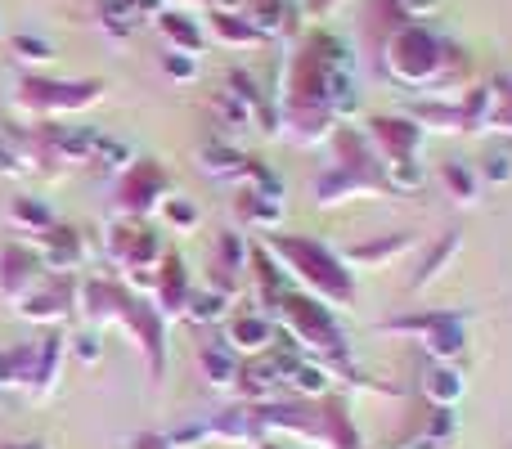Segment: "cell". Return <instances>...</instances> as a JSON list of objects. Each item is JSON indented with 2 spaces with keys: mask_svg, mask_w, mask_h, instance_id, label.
Segmentation results:
<instances>
[{
  "mask_svg": "<svg viewBox=\"0 0 512 449\" xmlns=\"http://www.w3.org/2000/svg\"><path fill=\"white\" fill-rule=\"evenodd\" d=\"M441 5H445V0H396V9H400V18H405V23H423V18H432Z\"/></svg>",
  "mask_w": 512,
  "mask_h": 449,
  "instance_id": "50",
  "label": "cell"
},
{
  "mask_svg": "<svg viewBox=\"0 0 512 449\" xmlns=\"http://www.w3.org/2000/svg\"><path fill=\"white\" fill-rule=\"evenodd\" d=\"M176 5H212V0H176Z\"/></svg>",
  "mask_w": 512,
  "mask_h": 449,
  "instance_id": "59",
  "label": "cell"
},
{
  "mask_svg": "<svg viewBox=\"0 0 512 449\" xmlns=\"http://www.w3.org/2000/svg\"><path fill=\"white\" fill-rule=\"evenodd\" d=\"M36 252H41V261H45V274H77L81 265H86V238L77 234V229H68V225H54V229H45L41 238H36Z\"/></svg>",
  "mask_w": 512,
  "mask_h": 449,
  "instance_id": "18",
  "label": "cell"
},
{
  "mask_svg": "<svg viewBox=\"0 0 512 449\" xmlns=\"http://www.w3.org/2000/svg\"><path fill=\"white\" fill-rule=\"evenodd\" d=\"M95 5H99V27H104L113 41H126V36L144 23V14H140L135 0H95Z\"/></svg>",
  "mask_w": 512,
  "mask_h": 449,
  "instance_id": "38",
  "label": "cell"
},
{
  "mask_svg": "<svg viewBox=\"0 0 512 449\" xmlns=\"http://www.w3.org/2000/svg\"><path fill=\"white\" fill-rule=\"evenodd\" d=\"M234 221L239 229H256V234H274L283 225V198H265L256 189L239 185V198H234Z\"/></svg>",
  "mask_w": 512,
  "mask_h": 449,
  "instance_id": "25",
  "label": "cell"
},
{
  "mask_svg": "<svg viewBox=\"0 0 512 449\" xmlns=\"http://www.w3.org/2000/svg\"><path fill=\"white\" fill-rule=\"evenodd\" d=\"M333 153H337V167H351V171H369V176H382V158L373 153L369 135L355 131L351 122H337L333 126Z\"/></svg>",
  "mask_w": 512,
  "mask_h": 449,
  "instance_id": "22",
  "label": "cell"
},
{
  "mask_svg": "<svg viewBox=\"0 0 512 449\" xmlns=\"http://www.w3.org/2000/svg\"><path fill=\"white\" fill-rule=\"evenodd\" d=\"M477 176H481V185H495V189L512 185V149H490L486 158H481Z\"/></svg>",
  "mask_w": 512,
  "mask_h": 449,
  "instance_id": "46",
  "label": "cell"
},
{
  "mask_svg": "<svg viewBox=\"0 0 512 449\" xmlns=\"http://www.w3.org/2000/svg\"><path fill=\"white\" fill-rule=\"evenodd\" d=\"M239 364L243 360L221 342V337H212V342L198 346V373H203L207 387H216V391H234V382H239Z\"/></svg>",
  "mask_w": 512,
  "mask_h": 449,
  "instance_id": "29",
  "label": "cell"
},
{
  "mask_svg": "<svg viewBox=\"0 0 512 449\" xmlns=\"http://www.w3.org/2000/svg\"><path fill=\"white\" fill-rule=\"evenodd\" d=\"M239 14L248 18L265 41H270V36H292L301 27L292 0H239Z\"/></svg>",
  "mask_w": 512,
  "mask_h": 449,
  "instance_id": "23",
  "label": "cell"
},
{
  "mask_svg": "<svg viewBox=\"0 0 512 449\" xmlns=\"http://www.w3.org/2000/svg\"><path fill=\"white\" fill-rule=\"evenodd\" d=\"M153 23L162 27V36H167V50H180V54H198L203 59V50H207V32H203V23H198L189 9H162Z\"/></svg>",
  "mask_w": 512,
  "mask_h": 449,
  "instance_id": "26",
  "label": "cell"
},
{
  "mask_svg": "<svg viewBox=\"0 0 512 449\" xmlns=\"http://www.w3.org/2000/svg\"><path fill=\"white\" fill-rule=\"evenodd\" d=\"M441 180H445V194H450L454 203H463V207L477 203V194H481L477 167H468V162H445V167H441Z\"/></svg>",
  "mask_w": 512,
  "mask_h": 449,
  "instance_id": "40",
  "label": "cell"
},
{
  "mask_svg": "<svg viewBox=\"0 0 512 449\" xmlns=\"http://www.w3.org/2000/svg\"><path fill=\"white\" fill-rule=\"evenodd\" d=\"M409 252H414V234L409 229H391V234H373V238L342 247V261L351 270H387V265H396Z\"/></svg>",
  "mask_w": 512,
  "mask_h": 449,
  "instance_id": "15",
  "label": "cell"
},
{
  "mask_svg": "<svg viewBox=\"0 0 512 449\" xmlns=\"http://www.w3.org/2000/svg\"><path fill=\"white\" fill-rule=\"evenodd\" d=\"M463 346H468V315L463 310H441V319L423 337V351L432 355V364H454L463 355Z\"/></svg>",
  "mask_w": 512,
  "mask_h": 449,
  "instance_id": "20",
  "label": "cell"
},
{
  "mask_svg": "<svg viewBox=\"0 0 512 449\" xmlns=\"http://www.w3.org/2000/svg\"><path fill=\"white\" fill-rule=\"evenodd\" d=\"M490 86H495V95L504 99V104H512V72H499V77L490 81Z\"/></svg>",
  "mask_w": 512,
  "mask_h": 449,
  "instance_id": "55",
  "label": "cell"
},
{
  "mask_svg": "<svg viewBox=\"0 0 512 449\" xmlns=\"http://www.w3.org/2000/svg\"><path fill=\"white\" fill-rule=\"evenodd\" d=\"M221 328H225L221 342L230 346L239 360H248V355H265L274 342H279V324H274L270 315H261V310H234Z\"/></svg>",
  "mask_w": 512,
  "mask_h": 449,
  "instance_id": "12",
  "label": "cell"
},
{
  "mask_svg": "<svg viewBox=\"0 0 512 449\" xmlns=\"http://www.w3.org/2000/svg\"><path fill=\"white\" fill-rule=\"evenodd\" d=\"M77 306V274H54V279H41L27 297L14 301V310L27 319V324L41 328H59L63 319Z\"/></svg>",
  "mask_w": 512,
  "mask_h": 449,
  "instance_id": "9",
  "label": "cell"
},
{
  "mask_svg": "<svg viewBox=\"0 0 512 449\" xmlns=\"http://www.w3.org/2000/svg\"><path fill=\"white\" fill-rule=\"evenodd\" d=\"M459 247H463V234H459V229H445V234H436V243L427 247V256L418 261V274H414V283H409V288L423 292L427 283L441 279V274L450 270V261L459 256Z\"/></svg>",
  "mask_w": 512,
  "mask_h": 449,
  "instance_id": "30",
  "label": "cell"
},
{
  "mask_svg": "<svg viewBox=\"0 0 512 449\" xmlns=\"http://www.w3.org/2000/svg\"><path fill=\"white\" fill-rule=\"evenodd\" d=\"M0 449H45V445H36V441H27V445H0Z\"/></svg>",
  "mask_w": 512,
  "mask_h": 449,
  "instance_id": "58",
  "label": "cell"
},
{
  "mask_svg": "<svg viewBox=\"0 0 512 449\" xmlns=\"http://www.w3.org/2000/svg\"><path fill=\"white\" fill-rule=\"evenodd\" d=\"M490 131H508V135H512V104H504V99L495 104V117H490Z\"/></svg>",
  "mask_w": 512,
  "mask_h": 449,
  "instance_id": "52",
  "label": "cell"
},
{
  "mask_svg": "<svg viewBox=\"0 0 512 449\" xmlns=\"http://www.w3.org/2000/svg\"><path fill=\"white\" fill-rule=\"evenodd\" d=\"M409 117H414L423 131H459V99L423 95L409 104Z\"/></svg>",
  "mask_w": 512,
  "mask_h": 449,
  "instance_id": "36",
  "label": "cell"
},
{
  "mask_svg": "<svg viewBox=\"0 0 512 449\" xmlns=\"http://www.w3.org/2000/svg\"><path fill=\"white\" fill-rule=\"evenodd\" d=\"M207 104H212V113H216V122H221V126H234V131H243V126H252V108L243 104V99L234 95L230 86H225V90H216V95L207 99Z\"/></svg>",
  "mask_w": 512,
  "mask_h": 449,
  "instance_id": "42",
  "label": "cell"
},
{
  "mask_svg": "<svg viewBox=\"0 0 512 449\" xmlns=\"http://www.w3.org/2000/svg\"><path fill=\"white\" fill-rule=\"evenodd\" d=\"M99 99H104V81H59L41 72H27L14 90V108L27 122H59V117L95 108Z\"/></svg>",
  "mask_w": 512,
  "mask_h": 449,
  "instance_id": "6",
  "label": "cell"
},
{
  "mask_svg": "<svg viewBox=\"0 0 512 449\" xmlns=\"http://www.w3.org/2000/svg\"><path fill=\"white\" fill-rule=\"evenodd\" d=\"M382 194H387V189H382V176L337 167V162L315 180V203L319 207H337V203H351V198H382Z\"/></svg>",
  "mask_w": 512,
  "mask_h": 449,
  "instance_id": "16",
  "label": "cell"
},
{
  "mask_svg": "<svg viewBox=\"0 0 512 449\" xmlns=\"http://www.w3.org/2000/svg\"><path fill=\"white\" fill-rule=\"evenodd\" d=\"M18 167H23V162H18V149L5 140V135H0V176H14Z\"/></svg>",
  "mask_w": 512,
  "mask_h": 449,
  "instance_id": "51",
  "label": "cell"
},
{
  "mask_svg": "<svg viewBox=\"0 0 512 449\" xmlns=\"http://www.w3.org/2000/svg\"><path fill=\"white\" fill-rule=\"evenodd\" d=\"M337 5H342V0H306V14H310V18H319V23H324V18L333 14Z\"/></svg>",
  "mask_w": 512,
  "mask_h": 449,
  "instance_id": "53",
  "label": "cell"
},
{
  "mask_svg": "<svg viewBox=\"0 0 512 449\" xmlns=\"http://www.w3.org/2000/svg\"><path fill=\"white\" fill-rule=\"evenodd\" d=\"M495 86L490 81H472V86L459 90V131L463 135H477V131H490V117H495Z\"/></svg>",
  "mask_w": 512,
  "mask_h": 449,
  "instance_id": "28",
  "label": "cell"
},
{
  "mask_svg": "<svg viewBox=\"0 0 512 449\" xmlns=\"http://www.w3.org/2000/svg\"><path fill=\"white\" fill-rule=\"evenodd\" d=\"M198 72H203L198 54H180V50L162 54V77H167L171 86H189V81H198Z\"/></svg>",
  "mask_w": 512,
  "mask_h": 449,
  "instance_id": "43",
  "label": "cell"
},
{
  "mask_svg": "<svg viewBox=\"0 0 512 449\" xmlns=\"http://www.w3.org/2000/svg\"><path fill=\"white\" fill-rule=\"evenodd\" d=\"M252 449H292V445H283V441H270V436H261Z\"/></svg>",
  "mask_w": 512,
  "mask_h": 449,
  "instance_id": "57",
  "label": "cell"
},
{
  "mask_svg": "<svg viewBox=\"0 0 512 449\" xmlns=\"http://www.w3.org/2000/svg\"><path fill=\"white\" fill-rule=\"evenodd\" d=\"M265 252L283 265V274L292 279L297 292H310L324 306H355L360 288H355V270L342 261V252H333L328 243L306 234H265Z\"/></svg>",
  "mask_w": 512,
  "mask_h": 449,
  "instance_id": "4",
  "label": "cell"
},
{
  "mask_svg": "<svg viewBox=\"0 0 512 449\" xmlns=\"http://www.w3.org/2000/svg\"><path fill=\"white\" fill-rule=\"evenodd\" d=\"M441 319V310H405V315H391L382 319V333L387 337H414V342H423L427 328Z\"/></svg>",
  "mask_w": 512,
  "mask_h": 449,
  "instance_id": "41",
  "label": "cell"
},
{
  "mask_svg": "<svg viewBox=\"0 0 512 449\" xmlns=\"http://www.w3.org/2000/svg\"><path fill=\"white\" fill-rule=\"evenodd\" d=\"M248 274L256 279V297H261L265 306H270L274 297H283V292L292 288V279H288V274H283V265L274 261V256L265 252L261 243H256V247H252V256H248Z\"/></svg>",
  "mask_w": 512,
  "mask_h": 449,
  "instance_id": "31",
  "label": "cell"
},
{
  "mask_svg": "<svg viewBox=\"0 0 512 449\" xmlns=\"http://www.w3.org/2000/svg\"><path fill=\"white\" fill-rule=\"evenodd\" d=\"M95 162H99V167H104V171H113V176H122V171L135 162V149H131V144H126V140H117V135H104V140H99Z\"/></svg>",
  "mask_w": 512,
  "mask_h": 449,
  "instance_id": "45",
  "label": "cell"
},
{
  "mask_svg": "<svg viewBox=\"0 0 512 449\" xmlns=\"http://www.w3.org/2000/svg\"><path fill=\"white\" fill-rule=\"evenodd\" d=\"M198 162H203V171H212V176L243 180V167H248V153H239L230 140H207L203 149H198Z\"/></svg>",
  "mask_w": 512,
  "mask_h": 449,
  "instance_id": "37",
  "label": "cell"
},
{
  "mask_svg": "<svg viewBox=\"0 0 512 449\" xmlns=\"http://www.w3.org/2000/svg\"><path fill=\"white\" fill-rule=\"evenodd\" d=\"M45 279V261L36 252V243L18 238V243H5L0 247V297L18 301Z\"/></svg>",
  "mask_w": 512,
  "mask_h": 449,
  "instance_id": "11",
  "label": "cell"
},
{
  "mask_svg": "<svg viewBox=\"0 0 512 449\" xmlns=\"http://www.w3.org/2000/svg\"><path fill=\"white\" fill-rule=\"evenodd\" d=\"M234 315V297L230 292H216V288H194V297H189L185 315L194 328H212V324H225V319Z\"/></svg>",
  "mask_w": 512,
  "mask_h": 449,
  "instance_id": "33",
  "label": "cell"
},
{
  "mask_svg": "<svg viewBox=\"0 0 512 449\" xmlns=\"http://www.w3.org/2000/svg\"><path fill=\"white\" fill-rule=\"evenodd\" d=\"M207 36L216 45H230V50H261V45H270L239 9H216V5H207Z\"/></svg>",
  "mask_w": 512,
  "mask_h": 449,
  "instance_id": "21",
  "label": "cell"
},
{
  "mask_svg": "<svg viewBox=\"0 0 512 449\" xmlns=\"http://www.w3.org/2000/svg\"><path fill=\"white\" fill-rule=\"evenodd\" d=\"M9 221L18 225V234H27V243H36V238L45 234V229H54L59 221H54V212L41 203V198H32V194H18V198H9Z\"/></svg>",
  "mask_w": 512,
  "mask_h": 449,
  "instance_id": "35",
  "label": "cell"
},
{
  "mask_svg": "<svg viewBox=\"0 0 512 449\" xmlns=\"http://www.w3.org/2000/svg\"><path fill=\"white\" fill-rule=\"evenodd\" d=\"M135 449H171V441L158 432H144V436H135Z\"/></svg>",
  "mask_w": 512,
  "mask_h": 449,
  "instance_id": "54",
  "label": "cell"
},
{
  "mask_svg": "<svg viewBox=\"0 0 512 449\" xmlns=\"http://www.w3.org/2000/svg\"><path fill=\"white\" fill-rule=\"evenodd\" d=\"M9 50H14L23 63H36V68H41V63H54V45L36 32H18L14 41H9Z\"/></svg>",
  "mask_w": 512,
  "mask_h": 449,
  "instance_id": "48",
  "label": "cell"
},
{
  "mask_svg": "<svg viewBox=\"0 0 512 449\" xmlns=\"http://www.w3.org/2000/svg\"><path fill=\"white\" fill-rule=\"evenodd\" d=\"M248 256H252V247L243 243V229L239 225L221 229L212 243V283H207V288L230 292L234 297V292H239V279L248 274Z\"/></svg>",
  "mask_w": 512,
  "mask_h": 449,
  "instance_id": "14",
  "label": "cell"
},
{
  "mask_svg": "<svg viewBox=\"0 0 512 449\" xmlns=\"http://www.w3.org/2000/svg\"><path fill=\"white\" fill-rule=\"evenodd\" d=\"M153 306L162 310V315H185V306H189V297H194V274H189V265H185V256L180 252H167L162 256V265H158V274H153Z\"/></svg>",
  "mask_w": 512,
  "mask_h": 449,
  "instance_id": "17",
  "label": "cell"
},
{
  "mask_svg": "<svg viewBox=\"0 0 512 449\" xmlns=\"http://www.w3.org/2000/svg\"><path fill=\"white\" fill-rule=\"evenodd\" d=\"M279 387H283V373H279V360H274V351L248 355V360L239 364V382H234V391H239L243 405L274 400V391H279Z\"/></svg>",
  "mask_w": 512,
  "mask_h": 449,
  "instance_id": "19",
  "label": "cell"
},
{
  "mask_svg": "<svg viewBox=\"0 0 512 449\" xmlns=\"http://www.w3.org/2000/svg\"><path fill=\"white\" fill-rule=\"evenodd\" d=\"M382 63H387L391 81L414 90H463L472 86V59L436 36L427 23H400L382 45Z\"/></svg>",
  "mask_w": 512,
  "mask_h": 449,
  "instance_id": "3",
  "label": "cell"
},
{
  "mask_svg": "<svg viewBox=\"0 0 512 449\" xmlns=\"http://www.w3.org/2000/svg\"><path fill=\"white\" fill-rule=\"evenodd\" d=\"M63 360H68V333H63V328H45V333L36 337V369H32V387H27V396H32L36 405H45V400L59 391Z\"/></svg>",
  "mask_w": 512,
  "mask_h": 449,
  "instance_id": "13",
  "label": "cell"
},
{
  "mask_svg": "<svg viewBox=\"0 0 512 449\" xmlns=\"http://www.w3.org/2000/svg\"><path fill=\"white\" fill-rule=\"evenodd\" d=\"M364 135H369L373 153H378L382 162L418 158V144H423V126H418L409 113H373Z\"/></svg>",
  "mask_w": 512,
  "mask_h": 449,
  "instance_id": "10",
  "label": "cell"
},
{
  "mask_svg": "<svg viewBox=\"0 0 512 449\" xmlns=\"http://www.w3.org/2000/svg\"><path fill=\"white\" fill-rule=\"evenodd\" d=\"M104 252H108V261H117L126 274L135 279V288H153V274H158V265H162V234L153 225H144V221H117V225H108V238H104Z\"/></svg>",
  "mask_w": 512,
  "mask_h": 449,
  "instance_id": "7",
  "label": "cell"
},
{
  "mask_svg": "<svg viewBox=\"0 0 512 449\" xmlns=\"http://www.w3.org/2000/svg\"><path fill=\"white\" fill-rule=\"evenodd\" d=\"M463 391H468V382H463L459 364H432L423 378V396L427 405H445V409H459Z\"/></svg>",
  "mask_w": 512,
  "mask_h": 449,
  "instance_id": "32",
  "label": "cell"
},
{
  "mask_svg": "<svg viewBox=\"0 0 512 449\" xmlns=\"http://www.w3.org/2000/svg\"><path fill=\"white\" fill-rule=\"evenodd\" d=\"M167 189H171V176H167L162 162L135 158L131 167L117 176V207H122L126 221H149L153 212H162Z\"/></svg>",
  "mask_w": 512,
  "mask_h": 449,
  "instance_id": "8",
  "label": "cell"
},
{
  "mask_svg": "<svg viewBox=\"0 0 512 449\" xmlns=\"http://www.w3.org/2000/svg\"><path fill=\"white\" fill-rule=\"evenodd\" d=\"M162 221L176 229V234H189V229H198L203 216H198V207L189 203V198H167V203H162Z\"/></svg>",
  "mask_w": 512,
  "mask_h": 449,
  "instance_id": "49",
  "label": "cell"
},
{
  "mask_svg": "<svg viewBox=\"0 0 512 449\" xmlns=\"http://www.w3.org/2000/svg\"><path fill=\"white\" fill-rule=\"evenodd\" d=\"M77 310L90 324H117L131 333V342L140 346L144 364H149V378L162 382L167 378V315H162L153 301H144L135 288H126L122 279H108V274H90L77 279Z\"/></svg>",
  "mask_w": 512,
  "mask_h": 449,
  "instance_id": "2",
  "label": "cell"
},
{
  "mask_svg": "<svg viewBox=\"0 0 512 449\" xmlns=\"http://www.w3.org/2000/svg\"><path fill=\"white\" fill-rule=\"evenodd\" d=\"M36 369V342L0 346V391H27Z\"/></svg>",
  "mask_w": 512,
  "mask_h": 449,
  "instance_id": "34",
  "label": "cell"
},
{
  "mask_svg": "<svg viewBox=\"0 0 512 449\" xmlns=\"http://www.w3.org/2000/svg\"><path fill=\"white\" fill-rule=\"evenodd\" d=\"M319 418H324V449H364V436L355 427V418L346 414V400L328 391L319 400Z\"/></svg>",
  "mask_w": 512,
  "mask_h": 449,
  "instance_id": "27",
  "label": "cell"
},
{
  "mask_svg": "<svg viewBox=\"0 0 512 449\" xmlns=\"http://www.w3.org/2000/svg\"><path fill=\"white\" fill-rule=\"evenodd\" d=\"M337 63H355L351 45L328 27H315L306 41L292 50L288 59V81H283V131H292L297 144H319L333 135L337 117L328 104V77Z\"/></svg>",
  "mask_w": 512,
  "mask_h": 449,
  "instance_id": "1",
  "label": "cell"
},
{
  "mask_svg": "<svg viewBox=\"0 0 512 449\" xmlns=\"http://www.w3.org/2000/svg\"><path fill=\"white\" fill-rule=\"evenodd\" d=\"M239 185H248V189H256V194H265V198H283L279 171H270L265 162H256V158H248V167H243V180H239Z\"/></svg>",
  "mask_w": 512,
  "mask_h": 449,
  "instance_id": "47",
  "label": "cell"
},
{
  "mask_svg": "<svg viewBox=\"0 0 512 449\" xmlns=\"http://www.w3.org/2000/svg\"><path fill=\"white\" fill-rule=\"evenodd\" d=\"M135 5H140V14H144V18H158L162 9H167L162 0H135Z\"/></svg>",
  "mask_w": 512,
  "mask_h": 449,
  "instance_id": "56",
  "label": "cell"
},
{
  "mask_svg": "<svg viewBox=\"0 0 512 449\" xmlns=\"http://www.w3.org/2000/svg\"><path fill=\"white\" fill-rule=\"evenodd\" d=\"M270 319L279 324V333L288 337L301 355H310V360H324V364L346 360V337H342V324H337L333 306H324V301L310 297V292L288 288L283 297H274Z\"/></svg>",
  "mask_w": 512,
  "mask_h": 449,
  "instance_id": "5",
  "label": "cell"
},
{
  "mask_svg": "<svg viewBox=\"0 0 512 449\" xmlns=\"http://www.w3.org/2000/svg\"><path fill=\"white\" fill-rule=\"evenodd\" d=\"M68 355H72L77 364H86V369L104 360V337H99V328L90 324V328H81V333H72V337H68Z\"/></svg>",
  "mask_w": 512,
  "mask_h": 449,
  "instance_id": "44",
  "label": "cell"
},
{
  "mask_svg": "<svg viewBox=\"0 0 512 449\" xmlns=\"http://www.w3.org/2000/svg\"><path fill=\"white\" fill-rule=\"evenodd\" d=\"M427 185V167L418 158H396L382 162V189L387 194H414V189Z\"/></svg>",
  "mask_w": 512,
  "mask_h": 449,
  "instance_id": "39",
  "label": "cell"
},
{
  "mask_svg": "<svg viewBox=\"0 0 512 449\" xmlns=\"http://www.w3.org/2000/svg\"><path fill=\"white\" fill-rule=\"evenodd\" d=\"M203 432H207V441H221V445H256L265 436L261 427H256V418H252V405L221 409V414H212L203 423Z\"/></svg>",
  "mask_w": 512,
  "mask_h": 449,
  "instance_id": "24",
  "label": "cell"
}]
</instances>
